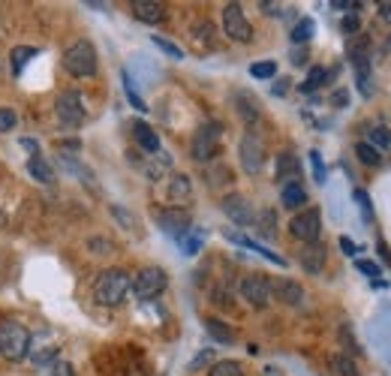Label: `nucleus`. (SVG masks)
<instances>
[{"instance_id":"nucleus-14","label":"nucleus","mask_w":391,"mask_h":376,"mask_svg":"<svg viewBox=\"0 0 391 376\" xmlns=\"http://www.w3.org/2000/svg\"><path fill=\"white\" fill-rule=\"evenodd\" d=\"M132 16L144 25H160L166 18V4H160V0H132Z\"/></svg>"},{"instance_id":"nucleus-12","label":"nucleus","mask_w":391,"mask_h":376,"mask_svg":"<svg viewBox=\"0 0 391 376\" xmlns=\"http://www.w3.org/2000/svg\"><path fill=\"white\" fill-rule=\"evenodd\" d=\"M223 211L235 226H253L256 223V214L250 208V202L241 196V193H232V196L223 199Z\"/></svg>"},{"instance_id":"nucleus-39","label":"nucleus","mask_w":391,"mask_h":376,"mask_svg":"<svg viewBox=\"0 0 391 376\" xmlns=\"http://www.w3.org/2000/svg\"><path fill=\"white\" fill-rule=\"evenodd\" d=\"M208 364H214V349H202L199 356L190 361V370H202V368H208Z\"/></svg>"},{"instance_id":"nucleus-40","label":"nucleus","mask_w":391,"mask_h":376,"mask_svg":"<svg viewBox=\"0 0 391 376\" xmlns=\"http://www.w3.org/2000/svg\"><path fill=\"white\" fill-rule=\"evenodd\" d=\"M310 163H313V175H316L319 184H325V166H322L319 151H310Z\"/></svg>"},{"instance_id":"nucleus-7","label":"nucleus","mask_w":391,"mask_h":376,"mask_svg":"<svg viewBox=\"0 0 391 376\" xmlns=\"http://www.w3.org/2000/svg\"><path fill=\"white\" fill-rule=\"evenodd\" d=\"M223 30H226V37L235 40V42H250L253 40V28H250L247 16H244L241 4L223 6Z\"/></svg>"},{"instance_id":"nucleus-22","label":"nucleus","mask_w":391,"mask_h":376,"mask_svg":"<svg viewBox=\"0 0 391 376\" xmlns=\"http://www.w3.org/2000/svg\"><path fill=\"white\" fill-rule=\"evenodd\" d=\"M27 172H30L33 178H37L39 184H51V181H54V169L49 166V159H46V157H39V154L27 159Z\"/></svg>"},{"instance_id":"nucleus-51","label":"nucleus","mask_w":391,"mask_h":376,"mask_svg":"<svg viewBox=\"0 0 391 376\" xmlns=\"http://www.w3.org/2000/svg\"><path fill=\"white\" fill-rule=\"evenodd\" d=\"M262 9H265L268 16H277V13H280V6H277V4H262Z\"/></svg>"},{"instance_id":"nucleus-8","label":"nucleus","mask_w":391,"mask_h":376,"mask_svg":"<svg viewBox=\"0 0 391 376\" xmlns=\"http://www.w3.org/2000/svg\"><path fill=\"white\" fill-rule=\"evenodd\" d=\"M241 298L247 301L250 307H268L274 301V292H271V280L265 274H247L241 280Z\"/></svg>"},{"instance_id":"nucleus-46","label":"nucleus","mask_w":391,"mask_h":376,"mask_svg":"<svg viewBox=\"0 0 391 376\" xmlns=\"http://www.w3.org/2000/svg\"><path fill=\"white\" fill-rule=\"evenodd\" d=\"M331 102H337V109H343L346 102H349V94H346V90H337V94L331 97Z\"/></svg>"},{"instance_id":"nucleus-20","label":"nucleus","mask_w":391,"mask_h":376,"mask_svg":"<svg viewBox=\"0 0 391 376\" xmlns=\"http://www.w3.org/2000/svg\"><path fill=\"white\" fill-rule=\"evenodd\" d=\"M205 332H208L211 337H214V344H223V346L235 344V332H232V328H229L226 322H223V319H214V316L205 319Z\"/></svg>"},{"instance_id":"nucleus-2","label":"nucleus","mask_w":391,"mask_h":376,"mask_svg":"<svg viewBox=\"0 0 391 376\" xmlns=\"http://www.w3.org/2000/svg\"><path fill=\"white\" fill-rule=\"evenodd\" d=\"M30 352V332L21 322H0V356L9 361H21Z\"/></svg>"},{"instance_id":"nucleus-42","label":"nucleus","mask_w":391,"mask_h":376,"mask_svg":"<svg viewBox=\"0 0 391 376\" xmlns=\"http://www.w3.org/2000/svg\"><path fill=\"white\" fill-rule=\"evenodd\" d=\"M359 28H361L359 13H349V16L343 18V33H349V37H352V33H359Z\"/></svg>"},{"instance_id":"nucleus-48","label":"nucleus","mask_w":391,"mask_h":376,"mask_svg":"<svg viewBox=\"0 0 391 376\" xmlns=\"http://www.w3.org/2000/svg\"><path fill=\"white\" fill-rule=\"evenodd\" d=\"M21 147H27V151H33V157L39 154V145L33 142V139H21Z\"/></svg>"},{"instance_id":"nucleus-38","label":"nucleus","mask_w":391,"mask_h":376,"mask_svg":"<svg viewBox=\"0 0 391 376\" xmlns=\"http://www.w3.org/2000/svg\"><path fill=\"white\" fill-rule=\"evenodd\" d=\"M355 268H359L361 274H367L371 280H379V274H383L379 265H376V262H371V259H355Z\"/></svg>"},{"instance_id":"nucleus-33","label":"nucleus","mask_w":391,"mask_h":376,"mask_svg":"<svg viewBox=\"0 0 391 376\" xmlns=\"http://www.w3.org/2000/svg\"><path fill=\"white\" fill-rule=\"evenodd\" d=\"M250 75L253 78H274L277 75V63L274 61H259L250 66Z\"/></svg>"},{"instance_id":"nucleus-45","label":"nucleus","mask_w":391,"mask_h":376,"mask_svg":"<svg viewBox=\"0 0 391 376\" xmlns=\"http://www.w3.org/2000/svg\"><path fill=\"white\" fill-rule=\"evenodd\" d=\"M340 247H343V253H346V256H355V253H359V247H355V244L349 241V238H340Z\"/></svg>"},{"instance_id":"nucleus-53","label":"nucleus","mask_w":391,"mask_h":376,"mask_svg":"<svg viewBox=\"0 0 391 376\" xmlns=\"http://www.w3.org/2000/svg\"><path fill=\"white\" fill-rule=\"evenodd\" d=\"M388 49H391V40H388Z\"/></svg>"},{"instance_id":"nucleus-47","label":"nucleus","mask_w":391,"mask_h":376,"mask_svg":"<svg viewBox=\"0 0 391 376\" xmlns=\"http://www.w3.org/2000/svg\"><path fill=\"white\" fill-rule=\"evenodd\" d=\"M379 16H383L388 25H391V0H385V4H379Z\"/></svg>"},{"instance_id":"nucleus-35","label":"nucleus","mask_w":391,"mask_h":376,"mask_svg":"<svg viewBox=\"0 0 391 376\" xmlns=\"http://www.w3.org/2000/svg\"><path fill=\"white\" fill-rule=\"evenodd\" d=\"M367 145H373L376 151H379V147H388V145H391V130L373 127V130H371V142H367Z\"/></svg>"},{"instance_id":"nucleus-50","label":"nucleus","mask_w":391,"mask_h":376,"mask_svg":"<svg viewBox=\"0 0 391 376\" xmlns=\"http://www.w3.org/2000/svg\"><path fill=\"white\" fill-rule=\"evenodd\" d=\"M292 63H295V66L307 63V54H304V51H292Z\"/></svg>"},{"instance_id":"nucleus-19","label":"nucleus","mask_w":391,"mask_h":376,"mask_svg":"<svg viewBox=\"0 0 391 376\" xmlns=\"http://www.w3.org/2000/svg\"><path fill=\"white\" fill-rule=\"evenodd\" d=\"M280 202H283V208H289V211H298L301 205L307 202V193H304V187H301V181H295V184H283Z\"/></svg>"},{"instance_id":"nucleus-34","label":"nucleus","mask_w":391,"mask_h":376,"mask_svg":"<svg viewBox=\"0 0 391 376\" xmlns=\"http://www.w3.org/2000/svg\"><path fill=\"white\" fill-rule=\"evenodd\" d=\"M154 45H156V49H160V51H166V54H169L172 61H184V51L178 49L175 42H169V40H163V37H156V33H154Z\"/></svg>"},{"instance_id":"nucleus-37","label":"nucleus","mask_w":391,"mask_h":376,"mask_svg":"<svg viewBox=\"0 0 391 376\" xmlns=\"http://www.w3.org/2000/svg\"><path fill=\"white\" fill-rule=\"evenodd\" d=\"M124 90H127V97H130V102H132V109H139V111H144L148 106H144V99L136 94V87H132V82H130V73H124Z\"/></svg>"},{"instance_id":"nucleus-1","label":"nucleus","mask_w":391,"mask_h":376,"mask_svg":"<svg viewBox=\"0 0 391 376\" xmlns=\"http://www.w3.org/2000/svg\"><path fill=\"white\" fill-rule=\"evenodd\" d=\"M130 289H132V280L124 268H106L94 283V298L103 307H118L124 304Z\"/></svg>"},{"instance_id":"nucleus-6","label":"nucleus","mask_w":391,"mask_h":376,"mask_svg":"<svg viewBox=\"0 0 391 376\" xmlns=\"http://www.w3.org/2000/svg\"><path fill=\"white\" fill-rule=\"evenodd\" d=\"M166 286H169V277H166L163 268H142L136 280H132V292H136L139 301L156 298L160 292H166Z\"/></svg>"},{"instance_id":"nucleus-49","label":"nucleus","mask_w":391,"mask_h":376,"mask_svg":"<svg viewBox=\"0 0 391 376\" xmlns=\"http://www.w3.org/2000/svg\"><path fill=\"white\" fill-rule=\"evenodd\" d=\"M286 90H289V82H283V78H280V82H277V85H274V94H277V97H283V94H286Z\"/></svg>"},{"instance_id":"nucleus-21","label":"nucleus","mask_w":391,"mask_h":376,"mask_svg":"<svg viewBox=\"0 0 391 376\" xmlns=\"http://www.w3.org/2000/svg\"><path fill=\"white\" fill-rule=\"evenodd\" d=\"M235 102H238V115L244 118V123H256V118H259V102H256V97H250L247 90H241L238 97H235Z\"/></svg>"},{"instance_id":"nucleus-32","label":"nucleus","mask_w":391,"mask_h":376,"mask_svg":"<svg viewBox=\"0 0 391 376\" xmlns=\"http://www.w3.org/2000/svg\"><path fill=\"white\" fill-rule=\"evenodd\" d=\"M39 376H75L73 373V364L70 361H51V364H46V368L39 370Z\"/></svg>"},{"instance_id":"nucleus-9","label":"nucleus","mask_w":391,"mask_h":376,"mask_svg":"<svg viewBox=\"0 0 391 376\" xmlns=\"http://www.w3.org/2000/svg\"><path fill=\"white\" fill-rule=\"evenodd\" d=\"M289 232H292V238H298V241H304V244H316L319 232H322L319 211L316 208H304L301 214H295L292 223H289Z\"/></svg>"},{"instance_id":"nucleus-26","label":"nucleus","mask_w":391,"mask_h":376,"mask_svg":"<svg viewBox=\"0 0 391 376\" xmlns=\"http://www.w3.org/2000/svg\"><path fill=\"white\" fill-rule=\"evenodd\" d=\"M331 370L337 376H361L359 373V364H355L349 356H334L331 358Z\"/></svg>"},{"instance_id":"nucleus-52","label":"nucleus","mask_w":391,"mask_h":376,"mask_svg":"<svg viewBox=\"0 0 391 376\" xmlns=\"http://www.w3.org/2000/svg\"><path fill=\"white\" fill-rule=\"evenodd\" d=\"M6 223V217H4V214H0V226H4Z\"/></svg>"},{"instance_id":"nucleus-23","label":"nucleus","mask_w":391,"mask_h":376,"mask_svg":"<svg viewBox=\"0 0 391 376\" xmlns=\"http://www.w3.org/2000/svg\"><path fill=\"white\" fill-rule=\"evenodd\" d=\"M232 238V241L235 244H241V247H247V250H253V253H259V256H265L268 262H274V265H286V262H283V256H277V253H271V250H265L262 244H256V241H250V238H244V235H229Z\"/></svg>"},{"instance_id":"nucleus-27","label":"nucleus","mask_w":391,"mask_h":376,"mask_svg":"<svg viewBox=\"0 0 391 376\" xmlns=\"http://www.w3.org/2000/svg\"><path fill=\"white\" fill-rule=\"evenodd\" d=\"M202 241H205V232H202V229H190V232L181 238L184 253H187V256H196L199 247H202Z\"/></svg>"},{"instance_id":"nucleus-13","label":"nucleus","mask_w":391,"mask_h":376,"mask_svg":"<svg viewBox=\"0 0 391 376\" xmlns=\"http://www.w3.org/2000/svg\"><path fill=\"white\" fill-rule=\"evenodd\" d=\"M271 292H274L277 301H283L289 307H301V301H304V289H301V283L289 280V277L271 280Z\"/></svg>"},{"instance_id":"nucleus-44","label":"nucleus","mask_w":391,"mask_h":376,"mask_svg":"<svg viewBox=\"0 0 391 376\" xmlns=\"http://www.w3.org/2000/svg\"><path fill=\"white\" fill-rule=\"evenodd\" d=\"M91 247L94 253H111V241H106V238H91Z\"/></svg>"},{"instance_id":"nucleus-29","label":"nucleus","mask_w":391,"mask_h":376,"mask_svg":"<svg viewBox=\"0 0 391 376\" xmlns=\"http://www.w3.org/2000/svg\"><path fill=\"white\" fill-rule=\"evenodd\" d=\"M30 58H37V49H30V45H18V49H13V73L18 75L27 66Z\"/></svg>"},{"instance_id":"nucleus-4","label":"nucleus","mask_w":391,"mask_h":376,"mask_svg":"<svg viewBox=\"0 0 391 376\" xmlns=\"http://www.w3.org/2000/svg\"><path fill=\"white\" fill-rule=\"evenodd\" d=\"M54 115L63 123L66 130H75L85 123V106H82V94L78 90H63L54 102Z\"/></svg>"},{"instance_id":"nucleus-3","label":"nucleus","mask_w":391,"mask_h":376,"mask_svg":"<svg viewBox=\"0 0 391 376\" xmlns=\"http://www.w3.org/2000/svg\"><path fill=\"white\" fill-rule=\"evenodd\" d=\"M63 70L70 75H75V78L94 75L97 73V49L87 40L73 42L70 49L63 51Z\"/></svg>"},{"instance_id":"nucleus-5","label":"nucleus","mask_w":391,"mask_h":376,"mask_svg":"<svg viewBox=\"0 0 391 376\" xmlns=\"http://www.w3.org/2000/svg\"><path fill=\"white\" fill-rule=\"evenodd\" d=\"M238 159H241V169L247 175H259L262 172V166H265V142L253 130L244 133V139L238 145Z\"/></svg>"},{"instance_id":"nucleus-15","label":"nucleus","mask_w":391,"mask_h":376,"mask_svg":"<svg viewBox=\"0 0 391 376\" xmlns=\"http://www.w3.org/2000/svg\"><path fill=\"white\" fill-rule=\"evenodd\" d=\"M325 244H307L304 250H301V268L307 271V274H322V268H325Z\"/></svg>"},{"instance_id":"nucleus-31","label":"nucleus","mask_w":391,"mask_h":376,"mask_svg":"<svg viewBox=\"0 0 391 376\" xmlns=\"http://www.w3.org/2000/svg\"><path fill=\"white\" fill-rule=\"evenodd\" d=\"M313 30H316V25H313V18H301L298 25L292 28V42L301 45V42H307L313 37Z\"/></svg>"},{"instance_id":"nucleus-16","label":"nucleus","mask_w":391,"mask_h":376,"mask_svg":"<svg viewBox=\"0 0 391 376\" xmlns=\"http://www.w3.org/2000/svg\"><path fill=\"white\" fill-rule=\"evenodd\" d=\"M277 178L283 181V184H295V181L301 178V163L295 154L283 151L280 157H277Z\"/></svg>"},{"instance_id":"nucleus-30","label":"nucleus","mask_w":391,"mask_h":376,"mask_svg":"<svg viewBox=\"0 0 391 376\" xmlns=\"http://www.w3.org/2000/svg\"><path fill=\"white\" fill-rule=\"evenodd\" d=\"M325 78H328V70H325V66H313V70L307 73V82L301 85V90H304V94H310V90H316V87L325 85Z\"/></svg>"},{"instance_id":"nucleus-10","label":"nucleus","mask_w":391,"mask_h":376,"mask_svg":"<svg viewBox=\"0 0 391 376\" xmlns=\"http://www.w3.org/2000/svg\"><path fill=\"white\" fill-rule=\"evenodd\" d=\"M220 133H223L220 123H202V127L196 130L193 145H190V151H193V157L199 159V163H205V159H211V157L217 154Z\"/></svg>"},{"instance_id":"nucleus-18","label":"nucleus","mask_w":391,"mask_h":376,"mask_svg":"<svg viewBox=\"0 0 391 376\" xmlns=\"http://www.w3.org/2000/svg\"><path fill=\"white\" fill-rule=\"evenodd\" d=\"M190 196H193V184H190L187 175H172L169 181V199L175 202V208H181L184 202H190Z\"/></svg>"},{"instance_id":"nucleus-11","label":"nucleus","mask_w":391,"mask_h":376,"mask_svg":"<svg viewBox=\"0 0 391 376\" xmlns=\"http://www.w3.org/2000/svg\"><path fill=\"white\" fill-rule=\"evenodd\" d=\"M156 223H160V229L163 232H169L172 238H181L193 229V220H190V214L184 208H163V211H156Z\"/></svg>"},{"instance_id":"nucleus-28","label":"nucleus","mask_w":391,"mask_h":376,"mask_svg":"<svg viewBox=\"0 0 391 376\" xmlns=\"http://www.w3.org/2000/svg\"><path fill=\"white\" fill-rule=\"evenodd\" d=\"M208 376H244V368L238 361H214Z\"/></svg>"},{"instance_id":"nucleus-24","label":"nucleus","mask_w":391,"mask_h":376,"mask_svg":"<svg viewBox=\"0 0 391 376\" xmlns=\"http://www.w3.org/2000/svg\"><path fill=\"white\" fill-rule=\"evenodd\" d=\"M355 157H359V163L371 166V169H376L379 163H383V154H379L373 145H367V142H359V145H355Z\"/></svg>"},{"instance_id":"nucleus-41","label":"nucleus","mask_w":391,"mask_h":376,"mask_svg":"<svg viewBox=\"0 0 391 376\" xmlns=\"http://www.w3.org/2000/svg\"><path fill=\"white\" fill-rule=\"evenodd\" d=\"M355 202H359V208L364 211V217L371 220V217H373V208H371V196H367L364 190H355Z\"/></svg>"},{"instance_id":"nucleus-17","label":"nucleus","mask_w":391,"mask_h":376,"mask_svg":"<svg viewBox=\"0 0 391 376\" xmlns=\"http://www.w3.org/2000/svg\"><path fill=\"white\" fill-rule=\"evenodd\" d=\"M132 135H136V142H139V147H142V151L144 154H160V135H156L151 127H148V123H132Z\"/></svg>"},{"instance_id":"nucleus-25","label":"nucleus","mask_w":391,"mask_h":376,"mask_svg":"<svg viewBox=\"0 0 391 376\" xmlns=\"http://www.w3.org/2000/svg\"><path fill=\"white\" fill-rule=\"evenodd\" d=\"M256 232H259L262 238H274L277 235V214L271 208H265L259 214V220H256Z\"/></svg>"},{"instance_id":"nucleus-36","label":"nucleus","mask_w":391,"mask_h":376,"mask_svg":"<svg viewBox=\"0 0 391 376\" xmlns=\"http://www.w3.org/2000/svg\"><path fill=\"white\" fill-rule=\"evenodd\" d=\"M18 127V115L13 109H0V133H13Z\"/></svg>"},{"instance_id":"nucleus-43","label":"nucleus","mask_w":391,"mask_h":376,"mask_svg":"<svg viewBox=\"0 0 391 376\" xmlns=\"http://www.w3.org/2000/svg\"><path fill=\"white\" fill-rule=\"evenodd\" d=\"M340 340H343V346L349 349L352 356H355V352H361V349H359V344H355V340H352V332H349V325H343V328H340Z\"/></svg>"}]
</instances>
